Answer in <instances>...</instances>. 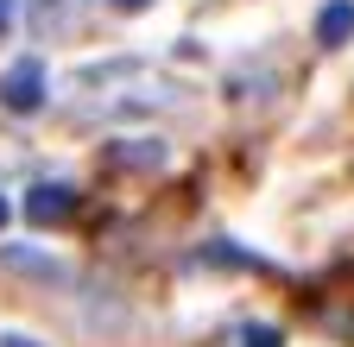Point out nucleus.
Returning <instances> with one entry per match:
<instances>
[{
  "instance_id": "nucleus-9",
  "label": "nucleus",
  "mask_w": 354,
  "mask_h": 347,
  "mask_svg": "<svg viewBox=\"0 0 354 347\" xmlns=\"http://www.w3.org/2000/svg\"><path fill=\"white\" fill-rule=\"evenodd\" d=\"M13 26V0H0V32H7Z\"/></svg>"
},
{
  "instance_id": "nucleus-3",
  "label": "nucleus",
  "mask_w": 354,
  "mask_h": 347,
  "mask_svg": "<svg viewBox=\"0 0 354 347\" xmlns=\"http://www.w3.org/2000/svg\"><path fill=\"white\" fill-rule=\"evenodd\" d=\"M317 38H323V45H348V38H354V0H329L323 19H317Z\"/></svg>"
},
{
  "instance_id": "nucleus-8",
  "label": "nucleus",
  "mask_w": 354,
  "mask_h": 347,
  "mask_svg": "<svg viewBox=\"0 0 354 347\" xmlns=\"http://www.w3.org/2000/svg\"><path fill=\"white\" fill-rule=\"evenodd\" d=\"M0 347H38L32 335H0Z\"/></svg>"
},
{
  "instance_id": "nucleus-5",
  "label": "nucleus",
  "mask_w": 354,
  "mask_h": 347,
  "mask_svg": "<svg viewBox=\"0 0 354 347\" xmlns=\"http://www.w3.org/2000/svg\"><path fill=\"white\" fill-rule=\"evenodd\" d=\"M0 259H7L13 272H38V278H64L57 259H38V252H19V246H0Z\"/></svg>"
},
{
  "instance_id": "nucleus-7",
  "label": "nucleus",
  "mask_w": 354,
  "mask_h": 347,
  "mask_svg": "<svg viewBox=\"0 0 354 347\" xmlns=\"http://www.w3.org/2000/svg\"><path fill=\"white\" fill-rule=\"evenodd\" d=\"M108 7H120V13H146L152 0H108Z\"/></svg>"
},
{
  "instance_id": "nucleus-10",
  "label": "nucleus",
  "mask_w": 354,
  "mask_h": 347,
  "mask_svg": "<svg viewBox=\"0 0 354 347\" xmlns=\"http://www.w3.org/2000/svg\"><path fill=\"white\" fill-rule=\"evenodd\" d=\"M0 228H7V196H0Z\"/></svg>"
},
{
  "instance_id": "nucleus-2",
  "label": "nucleus",
  "mask_w": 354,
  "mask_h": 347,
  "mask_svg": "<svg viewBox=\"0 0 354 347\" xmlns=\"http://www.w3.org/2000/svg\"><path fill=\"white\" fill-rule=\"evenodd\" d=\"M70 215H76V190L70 184H32L26 190V221L32 228H57Z\"/></svg>"
},
{
  "instance_id": "nucleus-4",
  "label": "nucleus",
  "mask_w": 354,
  "mask_h": 347,
  "mask_svg": "<svg viewBox=\"0 0 354 347\" xmlns=\"http://www.w3.org/2000/svg\"><path fill=\"white\" fill-rule=\"evenodd\" d=\"M114 164H133V170H158V164H165V139H133V146H114Z\"/></svg>"
},
{
  "instance_id": "nucleus-6",
  "label": "nucleus",
  "mask_w": 354,
  "mask_h": 347,
  "mask_svg": "<svg viewBox=\"0 0 354 347\" xmlns=\"http://www.w3.org/2000/svg\"><path fill=\"white\" fill-rule=\"evenodd\" d=\"M241 347H279V328H247Z\"/></svg>"
},
{
  "instance_id": "nucleus-1",
  "label": "nucleus",
  "mask_w": 354,
  "mask_h": 347,
  "mask_svg": "<svg viewBox=\"0 0 354 347\" xmlns=\"http://www.w3.org/2000/svg\"><path fill=\"white\" fill-rule=\"evenodd\" d=\"M0 108H13V114H38L44 108V63L38 57L7 63V76H0Z\"/></svg>"
}]
</instances>
